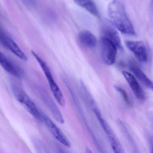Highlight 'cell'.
Returning a JSON list of instances; mask_svg holds the SVG:
<instances>
[{
  "mask_svg": "<svg viewBox=\"0 0 153 153\" xmlns=\"http://www.w3.org/2000/svg\"><path fill=\"white\" fill-rule=\"evenodd\" d=\"M42 121L45 123L48 130L60 143L66 147H71V143L66 136L53 120L44 113H43Z\"/></svg>",
  "mask_w": 153,
  "mask_h": 153,
  "instance_id": "cell-6",
  "label": "cell"
},
{
  "mask_svg": "<svg viewBox=\"0 0 153 153\" xmlns=\"http://www.w3.org/2000/svg\"><path fill=\"white\" fill-rule=\"evenodd\" d=\"M86 153H93L89 148H87L86 149Z\"/></svg>",
  "mask_w": 153,
  "mask_h": 153,
  "instance_id": "cell-19",
  "label": "cell"
},
{
  "mask_svg": "<svg viewBox=\"0 0 153 153\" xmlns=\"http://www.w3.org/2000/svg\"><path fill=\"white\" fill-rule=\"evenodd\" d=\"M102 36L107 38L112 41L116 45L118 49L123 50L120 36L117 30L112 26L109 25L104 26L102 30Z\"/></svg>",
  "mask_w": 153,
  "mask_h": 153,
  "instance_id": "cell-12",
  "label": "cell"
},
{
  "mask_svg": "<svg viewBox=\"0 0 153 153\" xmlns=\"http://www.w3.org/2000/svg\"><path fill=\"white\" fill-rule=\"evenodd\" d=\"M78 40L82 46L86 48H94L97 45L96 37L88 30L81 31L78 35Z\"/></svg>",
  "mask_w": 153,
  "mask_h": 153,
  "instance_id": "cell-13",
  "label": "cell"
},
{
  "mask_svg": "<svg viewBox=\"0 0 153 153\" xmlns=\"http://www.w3.org/2000/svg\"><path fill=\"white\" fill-rule=\"evenodd\" d=\"M117 91L120 93L123 98V100L125 101V102L128 105L131 106L132 105V102L128 96V94L127 92L126 91L125 89L122 88V87L118 86H116L115 87Z\"/></svg>",
  "mask_w": 153,
  "mask_h": 153,
  "instance_id": "cell-16",
  "label": "cell"
},
{
  "mask_svg": "<svg viewBox=\"0 0 153 153\" xmlns=\"http://www.w3.org/2000/svg\"><path fill=\"white\" fill-rule=\"evenodd\" d=\"M31 53L44 72V74L45 75L46 77L49 82V86L54 97L61 106H65V101L63 94L59 88V86L55 81L50 68L46 63L34 51H31Z\"/></svg>",
  "mask_w": 153,
  "mask_h": 153,
  "instance_id": "cell-2",
  "label": "cell"
},
{
  "mask_svg": "<svg viewBox=\"0 0 153 153\" xmlns=\"http://www.w3.org/2000/svg\"><path fill=\"white\" fill-rule=\"evenodd\" d=\"M11 89L16 100L34 118L42 121L43 113L30 96L17 85L12 84Z\"/></svg>",
  "mask_w": 153,
  "mask_h": 153,
  "instance_id": "cell-3",
  "label": "cell"
},
{
  "mask_svg": "<svg viewBox=\"0 0 153 153\" xmlns=\"http://www.w3.org/2000/svg\"><path fill=\"white\" fill-rule=\"evenodd\" d=\"M114 153H126L122 145L115 135V133L108 137Z\"/></svg>",
  "mask_w": 153,
  "mask_h": 153,
  "instance_id": "cell-15",
  "label": "cell"
},
{
  "mask_svg": "<svg viewBox=\"0 0 153 153\" xmlns=\"http://www.w3.org/2000/svg\"><path fill=\"white\" fill-rule=\"evenodd\" d=\"M128 67L131 71L139 81L153 91V82L147 77L134 61H130L129 62Z\"/></svg>",
  "mask_w": 153,
  "mask_h": 153,
  "instance_id": "cell-11",
  "label": "cell"
},
{
  "mask_svg": "<svg viewBox=\"0 0 153 153\" xmlns=\"http://www.w3.org/2000/svg\"><path fill=\"white\" fill-rule=\"evenodd\" d=\"M122 74L137 99L142 101L145 100V93L135 76L126 71H123Z\"/></svg>",
  "mask_w": 153,
  "mask_h": 153,
  "instance_id": "cell-9",
  "label": "cell"
},
{
  "mask_svg": "<svg viewBox=\"0 0 153 153\" xmlns=\"http://www.w3.org/2000/svg\"><path fill=\"white\" fill-rule=\"evenodd\" d=\"M0 44L14 54L20 59L27 61V57L15 41L10 37L0 25Z\"/></svg>",
  "mask_w": 153,
  "mask_h": 153,
  "instance_id": "cell-5",
  "label": "cell"
},
{
  "mask_svg": "<svg viewBox=\"0 0 153 153\" xmlns=\"http://www.w3.org/2000/svg\"><path fill=\"white\" fill-rule=\"evenodd\" d=\"M108 15L111 24L120 31L128 35H134V29L128 19L123 3L120 0L111 1L108 7Z\"/></svg>",
  "mask_w": 153,
  "mask_h": 153,
  "instance_id": "cell-1",
  "label": "cell"
},
{
  "mask_svg": "<svg viewBox=\"0 0 153 153\" xmlns=\"http://www.w3.org/2000/svg\"><path fill=\"white\" fill-rule=\"evenodd\" d=\"M150 147H151V153H153V137H151L150 139Z\"/></svg>",
  "mask_w": 153,
  "mask_h": 153,
  "instance_id": "cell-18",
  "label": "cell"
},
{
  "mask_svg": "<svg viewBox=\"0 0 153 153\" xmlns=\"http://www.w3.org/2000/svg\"><path fill=\"white\" fill-rule=\"evenodd\" d=\"M0 65L8 73L17 78L22 76L20 68L0 51Z\"/></svg>",
  "mask_w": 153,
  "mask_h": 153,
  "instance_id": "cell-10",
  "label": "cell"
},
{
  "mask_svg": "<svg viewBox=\"0 0 153 153\" xmlns=\"http://www.w3.org/2000/svg\"><path fill=\"white\" fill-rule=\"evenodd\" d=\"M39 94L43 102L51 111L56 120L60 124H64L65 120L62 114L61 113L59 108L56 106V104L55 103L53 100L47 92L44 91V90H40Z\"/></svg>",
  "mask_w": 153,
  "mask_h": 153,
  "instance_id": "cell-8",
  "label": "cell"
},
{
  "mask_svg": "<svg viewBox=\"0 0 153 153\" xmlns=\"http://www.w3.org/2000/svg\"><path fill=\"white\" fill-rule=\"evenodd\" d=\"M75 3L85 9L91 14L96 17H99L100 13L96 4L92 0H74Z\"/></svg>",
  "mask_w": 153,
  "mask_h": 153,
  "instance_id": "cell-14",
  "label": "cell"
},
{
  "mask_svg": "<svg viewBox=\"0 0 153 153\" xmlns=\"http://www.w3.org/2000/svg\"></svg>",
  "mask_w": 153,
  "mask_h": 153,
  "instance_id": "cell-20",
  "label": "cell"
},
{
  "mask_svg": "<svg viewBox=\"0 0 153 153\" xmlns=\"http://www.w3.org/2000/svg\"><path fill=\"white\" fill-rule=\"evenodd\" d=\"M126 45L139 62L141 63L147 62L148 51L145 45L143 42L128 40L126 42Z\"/></svg>",
  "mask_w": 153,
  "mask_h": 153,
  "instance_id": "cell-7",
  "label": "cell"
},
{
  "mask_svg": "<svg viewBox=\"0 0 153 153\" xmlns=\"http://www.w3.org/2000/svg\"><path fill=\"white\" fill-rule=\"evenodd\" d=\"M100 53L105 64L112 65L116 62L118 48L111 40L101 36L100 42Z\"/></svg>",
  "mask_w": 153,
  "mask_h": 153,
  "instance_id": "cell-4",
  "label": "cell"
},
{
  "mask_svg": "<svg viewBox=\"0 0 153 153\" xmlns=\"http://www.w3.org/2000/svg\"><path fill=\"white\" fill-rule=\"evenodd\" d=\"M22 2L28 7H34L37 4L36 0H21Z\"/></svg>",
  "mask_w": 153,
  "mask_h": 153,
  "instance_id": "cell-17",
  "label": "cell"
}]
</instances>
